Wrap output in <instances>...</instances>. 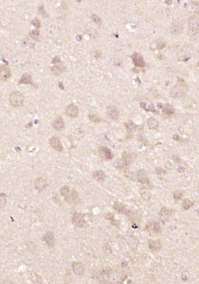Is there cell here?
Wrapping results in <instances>:
<instances>
[{
    "mask_svg": "<svg viewBox=\"0 0 199 284\" xmlns=\"http://www.w3.org/2000/svg\"><path fill=\"white\" fill-rule=\"evenodd\" d=\"M9 101L14 107H21L24 104V95L21 92L15 91L11 94L9 97Z\"/></svg>",
    "mask_w": 199,
    "mask_h": 284,
    "instance_id": "6da1fadb",
    "label": "cell"
},
{
    "mask_svg": "<svg viewBox=\"0 0 199 284\" xmlns=\"http://www.w3.org/2000/svg\"><path fill=\"white\" fill-rule=\"evenodd\" d=\"M42 240L46 242L49 248H52L55 246V235L53 231H48L45 233L42 237Z\"/></svg>",
    "mask_w": 199,
    "mask_h": 284,
    "instance_id": "7a4b0ae2",
    "label": "cell"
},
{
    "mask_svg": "<svg viewBox=\"0 0 199 284\" xmlns=\"http://www.w3.org/2000/svg\"><path fill=\"white\" fill-rule=\"evenodd\" d=\"M72 222L74 225L77 227H83L85 222L84 216L79 213H75L74 214Z\"/></svg>",
    "mask_w": 199,
    "mask_h": 284,
    "instance_id": "3957f363",
    "label": "cell"
},
{
    "mask_svg": "<svg viewBox=\"0 0 199 284\" xmlns=\"http://www.w3.org/2000/svg\"><path fill=\"white\" fill-rule=\"evenodd\" d=\"M65 113L67 116L73 118L77 117L79 113L78 107L74 104H70L65 109Z\"/></svg>",
    "mask_w": 199,
    "mask_h": 284,
    "instance_id": "277c9868",
    "label": "cell"
},
{
    "mask_svg": "<svg viewBox=\"0 0 199 284\" xmlns=\"http://www.w3.org/2000/svg\"><path fill=\"white\" fill-rule=\"evenodd\" d=\"M49 144L52 148L57 151L60 152L63 150V146L60 141V139L57 136H54L49 139Z\"/></svg>",
    "mask_w": 199,
    "mask_h": 284,
    "instance_id": "5b68a950",
    "label": "cell"
},
{
    "mask_svg": "<svg viewBox=\"0 0 199 284\" xmlns=\"http://www.w3.org/2000/svg\"><path fill=\"white\" fill-rule=\"evenodd\" d=\"M64 200L70 204L74 203V204H77L80 202L81 199L79 197L77 192L74 189H72L70 191L69 196L67 198L64 199Z\"/></svg>",
    "mask_w": 199,
    "mask_h": 284,
    "instance_id": "8992f818",
    "label": "cell"
},
{
    "mask_svg": "<svg viewBox=\"0 0 199 284\" xmlns=\"http://www.w3.org/2000/svg\"><path fill=\"white\" fill-rule=\"evenodd\" d=\"M137 157V155L134 153L130 152L127 153V152H125L123 154L121 160L124 163V165L128 166L135 161Z\"/></svg>",
    "mask_w": 199,
    "mask_h": 284,
    "instance_id": "52a82bcc",
    "label": "cell"
},
{
    "mask_svg": "<svg viewBox=\"0 0 199 284\" xmlns=\"http://www.w3.org/2000/svg\"><path fill=\"white\" fill-rule=\"evenodd\" d=\"M137 179L138 182L142 184H149L150 183L147 173L144 170L141 169L137 172Z\"/></svg>",
    "mask_w": 199,
    "mask_h": 284,
    "instance_id": "ba28073f",
    "label": "cell"
},
{
    "mask_svg": "<svg viewBox=\"0 0 199 284\" xmlns=\"http://www.w3.org/2000/svg\"><path fill=\"white\" fill-rule=\"evenodd\" d=\"M99 154L102 158L106 160H111L113 158L114 155L109 148L106 147H101L99 149Z\"/></svg>",
    "mask_w": 199,
    "mask_h": 284,
    "instance_id": "9c48e42d",
    "label": "cell"
},
{
    "mask_svg": "<svg viewBox=\"0 0 199 284\" xmlns=\"http://www.w3.org/2000/svg\"><path fill=\"white\" fill-rule=\"evenodd\" d=\"M106 112L108 117L114 120H117L119 117V112L115 106H110L106 108Z\"/></svg>",
    "mask_w": 199,
    "mask_h": 284,
    "instance_id": "30bf717a",
    "label": "cell"
},
{
    "mask_svg": "<svg viewBox=\"0 0 199 284\" xmlns=\"http://www.w3.org/2000/svg\"><path fill=\"white\" fill-rule=\"evenodd\" d=\"M47 186V183L43 178H38L35 182V188L39 192L43 191Z\"/></svg>",
    "mask_w": 199,
    "mask_h": 284,
    "instance_id": "8fae6325",
    "label": "cell"
},
{
    "mask_svg": "<svg viewBox=\"0 0 199 284\" xmlns=\"http://www.w3.org/2000/svg\"><path fill=\"white\" fill-rule=\"evenodd\" d=\"M11 71L9 68L5 65L0 66V80L6 81L11 76Z\"/></svg>",
    "mask_w": 199,
    "mask_h": 284,
    "instance_id": "7c38bea8",
    "label": "cell"
},
{
    "mask_svg": "<svg viewBox=\"0 0 199 284\" xmlns=\"http://www.w3.org/2000/svg\"><path fill=\"white\" fill-rule=\"evenodd\" d=\"M72 268L76 275L80 276L84 271V266L81 262H74L72 263Z\"/></svg>",
    "mask_w": 199,
    "mask_h": 284,
    "instance_id": "4fadbf2b",
    "label": "cell"
},
{
    "mask_svg": "<svg viewBox=\"0 0 199 284\" xmlns=\"http://www.w3.org/2000/svg\"><path fill=\"white\" fill-rule=\"evenodd\" d=\"M132 59L133 63L136 66L140 67H144L145 64L143 57L142 55L136 53L134 55H133L132 56Z\"/></svg>",
    "mask_w": 199,
    "mask_h": 284,
    "instance_id": "5bb4252c",
    "label": "cell"
},
{
    "mask_svg": "<svg viewBox=\"0 0 199 284\" xmlns=\"http://www.w3.org/2000/svg\"><path fill=\"white\" fill-rule=\"evenodd\" d=\"M53 126L57 131H61L63 130L64 128V123L62 117L59 116L56 118L53 123Z\"/></svg>",
    "mask_w": 199,
    "mask_h": 284,
    "instance_id": "9a60e30c",
    "label": "cell"
},
{
    "mask_svg": "<svg viewBox=\"0 0 199 284\" xmlns=\"http://www.w3.org/2000/svg\"><path fill=\"white\" fill-rule=\"evenodd\" d=\"M148 244L149 248L153 251H158L161 247V243L157 239H149Z\"/></svg>",
    "mask_w": 199,
    "mask_h": 284,
    "instance_id": "2e32d148",
    "label": "cell"
},
{
    "mask_svg": "<svg viewBox=\"0 0 199 284\" xmlns=\"http://www.w3.org/2000/svg\"><path fill=\"white\" fill-rule=\"evenodd\" d=\"M172 210L166 208H162L159 213L162 222H165L169 219L172 214Z\"/></svg>",
    "mask_w": 199,
    "mask_h": 284,
    "instance_id": "e0dca14e",
    "label": "cell"
},
{
    "mask_svg": "<svg viewBox=\"0 0 199 284\" xmlns=\"http://www.w3.org/2000/svg\"><path fill=\"white\" fill-rule=\"evenodd\" d=\"M141 197L145 201H148L151 196V190L146 187L142 188L140 192Z\"/></svg>",
    "mask_w": 199,
    "mask_h": 284,
    "instance_id": "ac0fdd59",
    "label": "cell"
},
{
    "mask_svg": "<svg viewBox=\"0 0 199 284\" xmlns=\"http://www.w3.org/2000/svg\"><path fill=\"white\" fill-rule=\"evenodd\" d=\"M93 177L96 180L99 182H103L105 179V175L104 172L102 170L96 171L93 173Z\"/></svg>",
    "mask_w": 199,
    "mask_h": 284,
    "instance_id": "d6986e66",
    "label": "cell"
},
{
    "mask_svg": "<svg viewBox=\"0 0 199 284\" xmlns=\"http://www.w3.org/2000/svg\"><path fill=\"white\" fill-rule=\"evenodd\" d=\"M114 208L117 212L124 213L126 212V206L120 201H116L114 204Z\"/></svg>",
    "mask_w": 199,
    "mask_h": 284,
    "instance_id": "ffe728a7",
    "label": "cell"
},
{
    "mask_svg": "<svg viewBox=\"0 0 199 284\" xmlns=\"http://www.w3.org/2000/svg\"><path fill=\"white\" fill-rule=\"evenodd\" d=\"M64 69L63 65L60 62L55 65L52 68V71L56 75H60L64 71Z\"/></svg>",
    "mask_w": 199,
    "mask_h": 284,
    "instance_id": "44dd1931",
    "label": "cell"
},
{
    "mask_svg": "<svg viewBox=\"0 0 199 284\" xmlns=\"http://www.w3.org/2000/svg\"><path fill=\"white\" fill-rule=\"evenodd\" d=\"M32 77L30 75L25 74L22 75L19 82V84H32Z\"/></svg>",
    "mask_w": 199,
    "mask_h": 284,
    "instance_id": "7402d4cb",
    "label": "cell"
},
{
    "mask_svg": "<svg viewBox=\"0 0 199 284\" xmlns=\"http://www.w3.org/2000/svg\"><path fill=\"white\" fill-rule=\"evenodd\" d=\"M147 124L150 129H156L158 126V122L156 119L151 117L147 120Z\"/></svg>",
    "mask_w": 199,
    "mask_h": 284,
    "instance_id": "603a6c76",
    "label": "cell"
},
{
    "mask_svg": "<svg viewBox=\"0 0 199 284\" xmlns=\"http://www.w3.org/2000/svg\"><path fill=\"white\" fill-rule=\"evenodd\" d=\"M126 129L128 132H132L135 131L136 128V125L135 123L131 121L128 122L124 123Z\"/></svg>",
    "mask_w": 199,
    "mask_h": 284,
    "instance_id": "cb8c5ba5",
    "label": "cell"
},
{
    "mask_svg": "<svg viewBox=\"0 0 199 284\" xmlns=\"http://www.w3.org/2000/svg\"><path fill=\"white\" fill-rule=\"evenodd\" d=\"M162 112L164 114L166 115H171L175 112L174 109L170 105H167L165 108H163Z\"/></svg>",
    "mask_w": 199,
    "mask_h": 284,
    "instance_id": "d4e9b609",
    "label": "cell"
},
{
    "mask_svg": "<svg viewBox=\"0 0 199 284\" xmlns=\"http://www.w3.org/2000/svg\"><path fill=\"white\" fill-rule=\"evenodd\" d=\"M194 204V202L189 199H184L182 203V207L185 210H187L191 207Z\"/></svg>",
    "mask_w": 199,
    "mask_h": 284,
    "instance_id": "484cf974",
    "label": "cell"
},
{
    "mask_svg": "<svg viewBox=\"0 0 199 284\" xmlns=\"http://www.w3.org/2000/svg\"><path fill=\"white\" fill-rule=\"evenodd\" d=\"M70 188L69 186H64L60 190V195L64 197V198H66L69 196L70 193Z\"/></svg>",
    "mask_w": 199,
    "mask_h": 284,
    "instance_id": "4316f807",
    "label": "cell"
},
{
    "mask_svg": "<svg viewBox=\"0 0 199 284\" xmlns=\"http://www.w3.org/2000/svg\"><path fill=\"white\" fill-rule=\"evenodd\" d=\"M29 34L32 38L36 41L38 40L40 37V32L37 30H32L30 33Z\"/></svg>",
    "mask_w": 199,
    "mask_h": 284,
    "instance_id": "83f0119b",
    "label": "cell"
},
{
    "mask_svg": "<svg viewBox=\"0 0 199 284\" xmlns=\"http://www.w3.org/2000/svg\"><path fill=\"white\" fill-rule=\"evenodd\" d=\"M6 196L3 193L0 194V208L4 207L6 205Z\"/></svg>",
    "mask_w": 199,
    "mask_h": 284,
    "instance_id": "f1b7e54d",
    "label": "cell"
},
{
    "mask_svg": "<svg viewBox=\"0 0 199 284\" xmlns=\"http://www.w3.org/2000/svg\"><path fill=\"white\" fill-rule=\"evenodd\" d=\"M153 229L156 233H161V228L159 223L155 222L153 224Z\"/></svg>",
    "mask_w": 199,
    "mask_h": 284,
    "instance_id": "f546056e",
    "label": "cell"
},
{
    "mask_svg": "<svg viewBox=\"0 0 199 284\" xmlns=\"http://www.w3.org/2000/svg\"><path fill=\"white\" fill-rule=\"evenodd\" d=\"M88 117L90 121H91L92 122H100V119L99 118V117H97L96 115H94V114H89L88 115Z\"/></svg>",
    "mask_w": 199,
    "mask_h": 284,
    "instance_id": "4dcf8cb0",
    "label": "cell"
},
{
    "mask_svg": "<svg viewBox=\"0 0 199 284\" xmlns=\"http://www.w3.org/2000/svg\"><path fill=\"white\" fill-rule=\"evenodd\" d=\"M31 23L32 25H33L35 28H41V22L40 21V19L37 17L35 18L34 19L32 20Z\"/></svg>",
    "mask_w": 199,
    "mask_h": 284,
    "instance_id": "1f68e13d",
    "label": "cell"
},
{
    "mask_svg": "<svg viewBox=\"0 0 199 284\" xmlns=\"http://www.w3.org/2000/svg\"><path fill=\"white\" fill-rule=\"evenodd\" d=\"M91 19H92V21L98 25H100L102 23V20L100 18L99 16L95 15V14L92 15V17H91Z\"/></svg>",
    "mask_w": 199,
    "mask_h": 284,
    "instance_id": "d6a6232c",
    "label": "cell"
},
{
    "mask_svg": "<svg viewBox=\"0 0 199 284\" xmlns=\"http://www.w3.org/2000/svg\"><path fill=\"white\" fill-rule=\"evenodd\" d=\"M183 194L182 192L179 191H176L174 194V198L175 199H177V200L181 199L182 196H183Z\"/></svg>",
    "mask_w": 199,
    "mask_h": 284,
    "instance_id": "836d02e7",
    "label": "cell"
},
{
    "mask_svg": "<svg viewBox=\"0 0 199 284\" xmlns=\"http://www.w3.org/2000/svg\"><path fill=\"white\" fill-rule=\"evenodd\" d=\"M113 218H114V216L111 213L107 214L106 217H105V219H107V220H112Z\"/></svg>",
    "mask_w": 199,
    "mask_h": 284,
    "instance_id": "e575fe53",
    "label": "cell"
},
{
    "mask_svg": "<svg viewBox=\"0 0 199 284\" xmlns=\"http://www.w3.org/2000/svg\"><path fill=\"white\" fill-rule=\"evenodd\" d=\"M156 172L158 174H161L162 173H164L165 171L161 168H158L156 169Z\"/></svg>",
    "mask_w": 199,
    "mask_h": 284,
    "instance_id": "d590c367",
    "label": "cell"
},
{
    "mask_svg": "<svg viewBox=\"0 0 199 284\" xmlns=\"http://www.w3.org/2000/svg\"><path fill=\"white\" fill-rule=\"evenodd\" d=\"M146 105L147 103H145V102H142V103H141V104H140V106H141V107L142 108L145 109Z\"/></svg>",
    "mask_w": 199,
    "mask_h": 284,
    "instance_id": "8d00e7d4",
    "label": "cell"
},
{
    "mask_svg": "<svg viewBox=\"0 0 199 284\" xmlns=\"http://www.w3.org/2000/svg\"><path fill=\"white\" fill-rule=\"evenodd\" d=\"M28 42H29V39H25V42H22V45H24V46H25L27 45Z\"/></svg>",
    "mask_w": 199,
    "mask_h": 284,
    "instance_id": "74e56055",
    "label": "cell"
},
{
    "mask_svg": "<svg viewBox=\"0 0 199 284\" xmlns=\"http://www.w3.org/2000/svg\"><path fill=\"white\" fill-rule=\"evenodd\" d=\"M157 107L158 109H162L163 108V106L162 104L158 103L157 105Z\"/></svg>",
    "mask_w": 199,
    "mask_h": 284,
    "instance_id": "f35d334b",
    "label": "cell"
},
{
    "mask_svg": "<svg viewBox=\"0 0 199 284\" xmlns=\"http://www.w3.org/2000/svg\"><path fill=\"white\" fill-rule=\"evenodd\" d=\"M178 138H179V136L177 135H175L173 138L175 140H178Z\"/></svg>",
    "mask_w": 199,
    "mask_h": 284,
    "instance_id": "ab89813d",
    "label": "cell"
},
{
    "mask_svg": "<svg viewBox=\"0 0 199 284\" xmlns=\"http://www.w3.org/2000/svg\"><path fill=\"white\" fill-rule=\"evenodd\" d=\"M165 3L167 4H171L172 3V1H165Z\"/></svg>",
    "mask_w": 199,
    "mask_h": 284,
    "instance_id": "60d3db41",
    "label": "cell"
},
{
    "mask_svg": "<svg viewBox=\"0 0 199 284\" xmlns=\"http://www.w3.org/2000/svg\"><path fill=\"white\" fill-rule=\"evenodd\" d=\"M137 81H139V83H141V80H140V79H139V78L138 77H137Z\"/></svg>",
    "mask_w": 199,
    "mask_h": 284,
    "instance_id": "b9f144b4",
    "label": "cell"
}]
</instances>
